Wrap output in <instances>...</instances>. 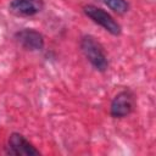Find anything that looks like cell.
Instances as JSON below:
<instances>
[{
    "instance_id": "6da1fadb",
    "label": "cell",
    "mask_w": 156,
    "mask_h": 156,
    "mask_svg": "<svg viewBox=\"0 0 156 156\" xmlns=\"http://www.w3.org/2000/svg\"><path fill=\"white\" fill-rule=\"evenodd\" d=\"M79 48L87 61L100 73H104L110 67V61L104 50L101 43L91 34H84L80 37Z\"/></svg>"
},
{
    "instance_id": "7a4b0ae2",
    "label": "cell",
    "mask_w": 156,
    "mask_h": 156,
    "mask_svg": "<svg viewBox=\"0 0 156 156\" xmlns=\"http://www.w3.org/2000/svg\"><path fill=\"white\" fill-rule=\"evenodd\" d=\"M83 13L95 24L102 27L107 33H110L113 37H118L122 33V26L117 22V20L108 13L106 10L93 5L88 4L83 6Z\"/></svg>"
},
{
    "instance_id": "3957f363",
    "label": "cell",
    "mask_w": 156,
    "mask_h": 156,
    "mask_svg": "<svg viewBox=\"0 0 156 156\" xmlns=\"http://www.w3.org/2000/svg\"><path fill=\"white\" fill-rule=\"evenodd\" d=\"M136 105L135 94L130 89H123L118 91L111 100L110 116L112 118H126L134 112Z\"/></svg>"
},
{
    "instance_id": "277c9868",
    "label": "cell",
    "mask_w": 156,
    "mask_h": 156,
    "mask_svg": "<svg viewBox=\"0 0 156 156\" xmlns=\"http://www.w3.org/2000/svg\"><path fill=\"white\" fill-rule=\"evenodd\" d=\"M5 154L10 156H39L40 151L23 134L13 132L9 135Z\"/></svg>"
},
{
    "instance_id": "5b68a950",
    "label": "cell",
    "mask_w": 156,
    "mask_h": 156,
    "mask_svg": "<svg viewBox=\"0 0 156 156\" xmlns=\"http://www.w3.org/2000/svg\"><path fill=\"white\" fill-rule=\"evenodd\" d=\"M17 44L27 51H41L45 46V38L35 28H22L13 34Z\"/></svg>"
},
{
    "instance_id": "8992f818",
    "label": "cell",
    "mask_w": 156,
    "mask_h": 156,
    "mask_svg": "<svg viewBox=\"0 0 156 156\" xmlns=\"http://www.w3.org/2000/svg\"><path fill=\"white\" fill-rule=\"evenodd\" d=\"M44 9V0H11L9 12L16 17L28 18L40 13Z\"/></svg>"
},
{
    "instance_id": "52a82bcc",
    "label": "cell",
    "mask_w": 156,
    "mask_h": 156,
    "mask_svg": "<svg viewBox=\"0 0 156 156\" xmlns=\"http://www.w3.org/2000/svg\"><path fill=\"white\" fill-rule=\"evenodd\" d=\"M111 11L117 15H124L129 11L130 5L127 0H101Z\"/></svg>"
}]
</instances>
